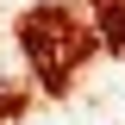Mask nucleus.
<instances>
[{
    "label": "nucleus",
    "instance_id": "obj_1",
    "mask_svg": "<svg viewBox=\"0 0 125 125\" xmlns=\"http://www.w3.org/2000/svg\"><path fill=\"white\" fill-rule=\"evenodd\" d=\"M62 13H31L25 19V44H31V62L44 69V81L56 88L62 81V62H69V44H62Z\"/></svg>",
    "mask_w": 125,
    "mask_h": 125
}]
</instances>
